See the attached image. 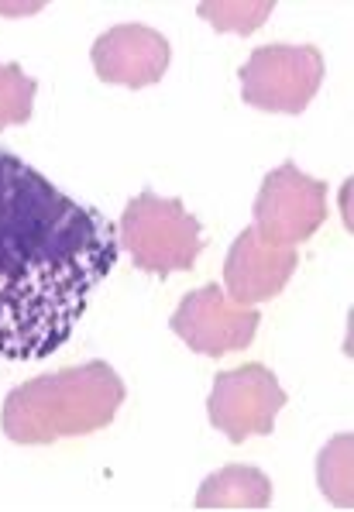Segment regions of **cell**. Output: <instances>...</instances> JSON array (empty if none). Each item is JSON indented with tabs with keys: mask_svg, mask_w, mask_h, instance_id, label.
<instances>
[{
	"mask_svg": "<svg viewBox=\"0 0 354 512\" xmlns=\"http://www.w3.org/2000/svg\"><path fill=\"white\" fill-rule=\"evenodd\" d=\"M286 403V389L265 365L217 372L207 399L210 427L224 433L231 444H245L248 437H269L275 430V416Z\"/></svg>",
	"mask_w": 354,
	"mask_h": 512,
	"instance_id": "cell-6",
	"label": "cell"
},
{
	"mask_svg": "<svg viewBox=\"0 0 354 512\" xmlns=\"http://www.w3.org/2000/svg\"><path fill=\"white\" fill-rule=\"evenodd\" d=\"M124 382L107 361H86L38 375L11 389L0 409L7 440L25 447H45L62 437H86L104 430L124 403Z\"/></svg>",
	"mask_w": 354,
	"mask_h": 512,
	"instance_id": "cell-2",
	"label": "cell"
},
{
	"mask_svg": "<svg viewBox=\"0 0 354 512\" xmlns=\"http://www.w3.org/2000/svg\"><path fill=\"white\" fill-rule=\"evenodd\" d=\"M269 11H275L272 0H203L196 4V14L203 21H210L217 31H238V35L262 28Z\"/></svg>",
	"mask_w": 354,
	"mask_h": 512,
	"instance_id": "cell-12",
	"label": "cell"
},
{
	"mask_svg": "<svg viewBox=\"0 0 354 512\" xmlns=\"http://www.w3.org/2000/svg\"><path fill=\"white\" fill-rule=\"evenodd\" d=\"M262 313L227 299L220 286H203L186 293L179 310L172 313V334L196 354L224 358L231 351H245L258 334Z\"/></svg>",
	"mask_w": 354,
	"mask_h": 512,
	"instance_id": "cell-7",
	"label": "cell"
},
{
	"mask_svg": "<svg viewBox=\"0 0 354 512\" xmlns=\"http://www.w3.org/2000/svg\"><path fill=\"white\" fill-rule=\"evenodd\" d=\"M117 255V224L0 148V358L59 351Z\"/></svg>",
	"mask_w": 354,
	"mask_h": 512,
	"instance_id": "cell-1",
	"label": "cell"
},
{
	"mask_svg": "<svg viewBox=\"0 0 354 512\" xmlns=\"http://www.w3.org/2000/svg\"><path fill=\"white\" fill-rule=\"evenodd\" d=\"M93 69L110 86H155L169 69L172 49L155 28L145 25H117L93 42Z\"/></svg>",
	"mask_w": 354,
	"mask_h": 512,
	"instance_id": "cell-8",
	"label": "cell"
},
{
	"mask_svg": "<svg viewBox=\"0 0 354 512\" xmlns=\"http://www.w3.org/2000/svg\"><path fill=\"white\" fill-rule=\"evenodd\" d=\"M300 255L296 248H275L258 238L255 227L238 234V241L227 251L224 265V286L227 299L238 306H255L265 299L279 296L286 289V282L293 279Z\"/></svg>",
	"mask_w": 354,
	"mask_h": 512,
	"instance_id": "cell-9",
	"label": "cell"
},
{
	"mask_svg": "<svg viewBox=\"0 0 354 512\" xmlns=\"http://www.w3.org/2000/svg\"><path fill=\"white\" fill-rule=\"evenodd\" d=\"M354 440L351 433H341L320 451L317 458V478H320V492L330 499V506L351 509L354 502V482H351V464H354Z\"/></svg>",
	"mask_w": 354,
	"mask_h": 512,
	"instance_id": "cell-11",
	"label": "cell"
},
{
	"mask_svg": "<svg viewBox=\"0 0 354 512\" xmlns=\"http://www.w3.org/2000/svg\"><path fill=\"white\" fill-rule=\"evenodd\" d=\"M241 100L269 114H303L324 83V55L317 45H265L238 69Z\"/></svg>",
	"mask_w": 354,
	"mask_h": 512,
	"instance_id": "cell-4",
	"label": "cell"
},
{
	"mask_svg": "<svg viewBox=\"0 0 354 512\" xmlns=\"http://www.w3.org/2000/svg\"><path fill=\"white\" fill-rule=\"evenodd\" d=\"M117 241L131 255L135 269L152 275L193 269L203 251L200 220L183 207V200H162L152 189L138 193L124 207Z\"/></svg>",
	"mask_w": 354,
	"mask_h": 512,
	"instance_id": "cell-3",
	"label": "cell"
},
{
	"mask_svg": "<svg viewBox=\"0 0 354 512\" xmlns=\"http://www.w3.org/2000/svg\"><path fill=\"white\" fill-rule=\"evenodd\" d=\"M327 220V183L282 162L265 176L255 200V231L265 244L296 248L310 241Z\"/></svg>",
	"mask_w": 354,
	"mask_h": 512,
	"instance_id": "cell-5",
	"label": "cell"
},
{
	"mask_svg": "<svg viewBox=\"0 0 354 512\" xmlns=\"http://www.w3.org/2000/svg\"><path fill=\"white\" fill-rule=\"evenodd\" d=\"M35 93H38V80H31L18 62L0 66V131L31 121Z\"/></svg>",
	"mask_w": 354,
	"mask_h": 512,
	"instance_id": "cell-13",
	"label": "cell"
},
{
	"mask_svg": "<svg viewBox=\"0 0 354 512\" xmlns=\"http://www.w3.org/2000/svg\"><path fill=\"white\" fill-rule=\"evenodd\" d=\"M269 502L272 482L255 464H227L196 492V509H265Z\"/></svg>",
	"mask_w": 354,
	"mask_h": 512,
	"instance_id": "cell-10",
	"label": "cell"
}]
</instances>
